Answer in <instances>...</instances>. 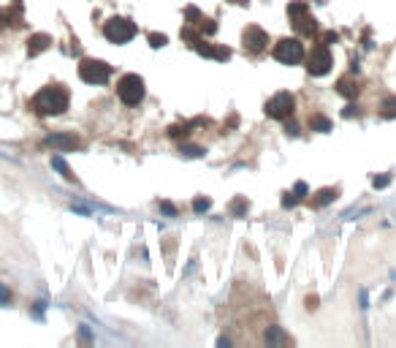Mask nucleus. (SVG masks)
Returning a JSON list of instances; mask_svg holds the SVG:
<instances>
[{
  "label": "nucleus",
  "mask_w": 396,
  "mask_h": 348,
  "mask_svg": "<svg viewBox=\"0 0 396 348\" xmlns=\"http://www.w3.org/2000/svg\"><path fill=\"white\" fill-rule=\"evenodd\" d=\"M68 90L60 87V84H52V87H44L41 93H35L33 98V109L38 114H63L68 109Z\"/></svg>",
  "instance_id": "nucleus-1"
},
{
  "label": "nucleus",
  "mask_w": 396,
  "mask_h": 348,
  "mask_svg": "<svg viewBox=\"0 0 396 348\" xmlns=\"http://www.w3.org/2000/svg\"><path fill=\"white\" fill-rule=\"evenodd\" d=\"M117 95H120V101L128 104V107L141 104V101H144V79H141L139 74H125V77L117 82Z\"/></svg>",
  "instance_id": "nucleus-2"
},
{
  "label": "nucleus",
  "mask_w": 396,
  "mask_h": 348,
  "mask_svg": "<svg viewBox=\"0 0 396 348\" xmlns=\"http://www.w3.org/2000/svg\"><path fill=\"white\" fill-rule=\"evenodd\" d=\"M272 54H274V60H280L285 65H296L304 60V44L298 38H282V41L274 44Z\"/></svg>",
  "instance_id": "nucleus-3"
},
{
  "label": "nucleus",
  "mask_w": 396,
  "mask_h": 348,
  "mask_svg": "<svg viewBox=\"0 0 396 348\" xmlns=\"http://www.w3.org/2000/svg\"><path fill=\"white\" fill-rule=\"evenodd\" d=\"M79 77L87 84H103V82H109V77H111V65L103 63V60L87 57V60L79 63Z\"/></svg>",
  "instance_id": "nucleus-4"
},
{
  "label": "nucleus",
  "mask_w": 396,
  "mask_h": 348,
  "mask_svg": "<svg viewBox=\"0 0 396 348\" xmlns=\"http://www.w3.org/2000/svg\"><path fill=\"white\" fill-rule=\"evenodd\" d=\"M103 36L109 38L111 44H128L130 38L136 36V25L130 19H123V17H114L103 25Z\"/></svg>",
  "instance_id": "nucleus-5"
},
{
  "label": "nucleus",
  "mask_w": 396,
  "mask_h": 348,
  "mask_svg": "<svg viewBox=\"0 0 396 348\" xmlns=\"http://www.w3.org/2000/svg\"><path fill=\"white\" fill-rule=\"evenodd\" d=\"M293 109H296V98H293L291 93H277L274 98H269V104H266V114L274 120L291 117Z\"/></svg>",
  "instance_id": "nucleus-6"
},
{
  "label": "nucleus",
  "mask_w": 396,
  "mask_h": 348,
  "mask_svg": "<svg viewBox=\"0 0 396 348\" xmlns=\"http://www.w3.org/2000/svg\"><path fill=\"white\" fill-rule=\"evenodd\" d=\"M331 52H328L326 44H321V47H315L312 52H309L307 57V71L312 74V77H323V74H328V68H331Z\"/></svg>",
  "instance_id": "nucleus-7"
},
{
  "label": "nucleus",
  "mask_w": 396,
  "mask_h": 348,
  "mask_svg": "<svg viewBox=\"0 0 396 348\" xmlns=\"http://www.w3.org/2000/svg\"><path fill=\"white\" fill-rule=\"evenodd\" d=\"M288 14H291L293 25L298 27V33H304V36H312L315 30H318V25H315V19L307 14V6H304V3H291V6H288Z\"/></svg>",
  "instance_id": "nucleus-8"
},
{
  "label": "nucleus",
  "mask_w": 396,
  "mask_h": 348,
  "mask_svg": "<svg viewBox=\"0 0 396 348\" xmlns=\"http://www.w3.org/2000/svg\"><path fill=\"white\" fill-rule=\"evenodd\" d=\"M266 44H269V36L258 27V25H250V27L245 30V49H247V52L258 54V52L266 49Z\"/></svg>",
  "instance_id": "nucleus-9"
},
{
  "label": "nucleus",
  "mask_w": 396,
  "mask_h": 348,
  "mask_svg": "<svg viewBox=\"0 0 396 348\" xmlns=\"http://www.w3.org/2000/svg\"><path fill=\"white\" fill-rule=\"evenodd\" d=\"M47 144L49 147H57V150H76L79 147V139L71 134H52V136H47Z\"/></svg>",
  "instance_id": "nucleus-10"
},
{
  "label": "nucleus",
  "mask_w": 396,
  "mask_h": 348,
  "mask_svg": "<svg viewBox=\"0 0 396 348\" xmlns=\"http://www.w3.org/2000/svg\"><path fill=\"white\" fill-rule=\"evenodd\" d=\"M198 52H201V54H206V57H217V60H228V57H231V49H228V47H209V44H204V41H198Z\"/></svg>",
  "instance_id": "nucleus-11"
},
{
  "label": "nucleus",
  "mask_w": 396,
  "mask_h": 348,
  "mask_svg": "<svg viewBox=\"0 0 396 348\" xmlns=\"http://www.w3.org/2000/svg\"><path fill=\"white\" fill-rule=\"evenodd\" d=\"M27 44H30V47H27V52H30V54H38V52H44V49H47L49 44H52V38H49V36H44V33H38V36H33Z\"/></svg>",
  "instance_id": "nucleus-12"
},
{
  "label": "nucleus",
  "mask_w": 396,
  "mask_h": 348,
  "mask_svg": "<svg viewBox=\"0 0 396 348\" xmlns=\"http://www.w3.org/2000/svg\"><path fill=\"white\" fill-rule=\"evenodd\" d=\"M337 90L342 95H347V98H353V95L358 93V82H355V79H350V77H345V79H339V82H337Z\"/></svg>",
  "instance_id": "nucleus-13"
},
{
  "label": "nucleus",
  "mask_w": 396,
  "mask_h": 348,
  "mask_svg": "<svg viewBox=\"0 0 396 348\" xmlns=\"http://www.w3.org/2000/svg\"><path fill=\"white\" fill-rule=\"evenodd\" d=\"M52 166L60 171V174H63L65 180H68V183H76V177H74V171H71V166L65 163V161L60 158V155H54V158H52Z\"/></svg>",
  "instance_id": "nucleus-14"
},
{
  "label": "nucleus",
  "mask_w": 396,
  "mask_h": 348,
  "mask_svg": "<svg viewBox=\"0 0 396 348\" xmlns=\"http://www.w3.org/2000/svg\"><path fill=\"white\" fill-rule=\"evenodd\" d=\"M309 128H312V131H321V134H328V131H331V120L321 117V114H315V117H309Z\"/></svg>",
  "instance_id": "nucleus-15"
},
{
  "label": "nucleus",
  "mask_w": 396,
  "mask_h": 348,
  "mask_svg": "<svg viewBox=\"0 0 396 348\" xmlns=\"http://www.w3.org/2000/svg\"><path fill=\"white\" fill-rule=\"evenodd\" d=\"M334 199H337V190L326 188V190H321V193L315 196V201H312V204H315V207H326V204H331Z\"/></svg>",
  "instance_id": "nucleus-16"
},
{
  "label": "nucleus",
  "mask_w": 396,
  "mask_h": 348,
  "mask_svg": "<svg viewBox=\"0 0 396 348\" xmlns=\"http://www.w3.org/2000/svg\"><path fill=\"white\" fill-rule=\"evenodd\" d=\"M179 153L185 155V158H201V155H204L206 150H204V147H196V144H182Z\"/></svg>",
  "instance_id": "nucleus-17"
},
{
  "label": "nucleus",
  "mask_w": 396,
  "mask_h": 348,
  "mask_svg": "<svg viewBox=\"0 0 396 348\" xmlns=\"http://www.w3.org/2000/svg\"><path fill=\"white\" fill-rule=\"evenodd\" d=\"M383 117H396V98H388V101H383Z\"/></svg>",
  "instance_id": "nucleus-18"
},
{
  "label": "nucleus",
  "mask_w": 396,
  "mask_h": 348,
  "mask_svg": "<svg viewBox=\"0 0 396 348\" xmlns=\"http://www.w3.org/2000/svg\"><path fill=\"white\" fill-rule=\"evenodd\" d=\"M231 213L236 215V218H242V215L247 213V201H245V199H236V201L231 204Z\"/></svg>",
  "instance_id": "nucleus-19"
},
{
  "label": "nucleus",
  "mask_w": 396,
  "mask_h": 348,
  "mask_svg": "<svg viewBox=\"0 0 396 348\" xmlns=\"http://www.w3.org/2000/svg\"><path fill=\"white\" fill-rule=\"evenodd\" d=\"M209 207H212L209 199H196V201H193V210H196V213H206Z\"/></svg>",
  "instance_id": "nucleus-20"
},
{
  "label": "nucleus",
  "mask_w": 396,
  "mask_h": 348,
  "mask_svg": "<svg viewBox=\"0 0 396 348\" xmlns=\"http://www.w3.org/2000/svg\"><path fill=\"white\" fill-rule=\"evenodd\" d=\"M166 41H169V38H166V36H157V33H152V36H149V44H152L155 49L166 47Z\"/></svg>",
  "instance_id": "nucleus-21"
},
{
  "label": "nucleus",
  "mask_w": 396,
  "mask_h": 348,
  "mask_svg": "<svg viewBox=\"0 0 396 348\" xmlns=\"http://www.w3.org/2000/svg\"><path fill=\"white\" fill-rule=\"evenodd\" d=\"M280 340H282L280 329H277V326H272V329L266 332V343H280Z\"/></svg>",
  "instance_id": "nucleus-22"
},
{
  "label": "nucleus",
  "mask_w": 396,
  "mask_h": 348,
  "mask_svg": "<svg viewBox=\"0 0 396 348\" xmlns=\"http://www.w3.org/2000/svg\"><path fill=\"white\" fill-rule=\"evenodd\" d=\"M8 302H11V291L0 283V305H8Z\"/></svg>",
  "instance_id": "nucleus-23"
},
{
  "label": "nucleus",
  "mask_w": 396,
  "mask_h": 348,
  "mask_svg": "<svg viewBox=\"0 0 396 348\" xmlns=\"http://www.w3.org/2000/svg\"><path fill=\"white\" fill-rule=\"evenodd\" d=\"M372 183H374V188H388V185H391V177L380 174V177H374V180H372Z\"/></svg>",
  "instance_id": "nucleus-24"
},
{
  "label": "nucleus",
  "mask_w": 396,
  "mask_h": 348,
  "mask_svg": "<svg viewBox=\"0 0 396 348\" xmlns=\"http://www.w3.org/2000/svg\"><path fill=\"white\" fill-rule=\"evenodd\" d=\"M293 196H296V199H304V196H307V185H304V183H296V188H293Z\"/></svg>",
  "instance_id": "nucleus-25"
},
{
  "label": "nucleus",
  "mask_w": 396,
  "mask_h": 348,
  "mask_svg": "<svg viewBox=\"0 0 396 348\" xmlns=\"http://www.w3.org/2000/svg\"><path fill=\"white\" fill-rule=\"evenodd\" d=\"M160 210H163L166 215H171V218H174L176 215V210H174V204H169V201H160Z\"/></svg>",
  "instance_id": "nucleus-26"
},
{
  "label": "nucleus",
  "mask_w": 396,
  "mask_h": 348,
  "mask_svg": "<svg viewBox=\"0 0 396 348\" xmlns=\"http://www.w3.org/2000/svg\"><path fill=\"white\" fill-rule=\"evenodd\" d=\"M345 117H353V114H358V107H353V104H350V107H345Z\"/></svg>",
  "instance_id": "nucleus-27"
},
{
  "label": "nucleus",
  "mask_w": 396,
  "mask_h": 348,
  "mask_svg": "<svg viewBox=\"0 0 396 348\" xmlns=\"http://www.w3.org/2000/svg\"><path fill=\"white\" fill-rule=\"evenodd\" d=\"M337 41H339L337 33H326V44H337Z\"/></svg>",
  "instance_id": "nucleus-28"
},
{
  "label": "nucleus",
  "mask_w": 396,
  "mask_h": 348,
  "mask_svg": "<svg viewBox=\"0 0 396 348\" xmlns=\"http://www.w3.org/2000/svg\"><path fill=\"white\" fill-rule=\"evenodd\" d=\"M285 131H288V134H291V136H296V134H298L296 123H288V125H285Z\"/></svg>",
  "instance_id": "nucleus-29"
},
{
  "label": "nucleus",
  "mask_w": 396,
  "mask_h": 348,
  "mask_svg": "<svg viewBox=\"0 0 396 348\" xmlns=\"http://www.w3.org/2000/svg\"><path fill=\"white\" fill-rule=\"evenodd\" d=\"M3 22H6V14L0 11V27H3Z\"/></svg>",
  "instance_id": "nucleus-30"
},
{
  "label": "nucleus",
  "mask_w": 396,
  "mask_h": 348,
  "mask_svg": "<svg viewBox=\"0 0 396 348\" xmlns=\"http://www.w3.org/2000/svg\"><path fill=\"white\" fill-rule=\"evenodd\" d=\"M233 3H247V0H233Z\"/></svg>",
  "instance_id": "nucleus-31"
}]
</instances>
